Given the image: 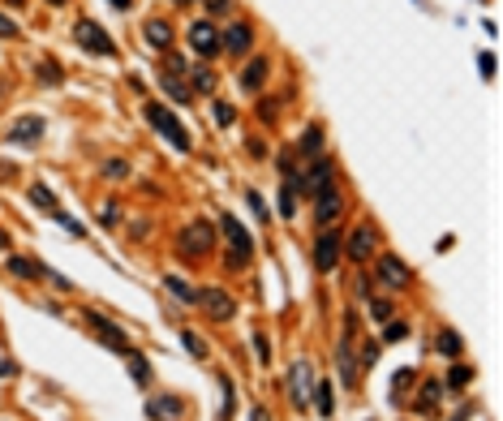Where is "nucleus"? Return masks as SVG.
<instances>
[{"label":"nucleus","mask_w":503,"mask_h":421,"mask_svg":"<svg viewBox=\"0 0 503 421\" xmlns=\"http://www.w3.org/2000/svg\"><path fill=\"white\" fill-rule=\"evenodd\" d=\"M142 112H147V121H151V125L159 129V134H164V138L172 142L176 151H189V129L172 117V108H164V104H147Z\"/></svg>","instance_id":"f257e3e1"},{"label":"nucleus","mask_w":503,"mask_h":421,"mask_svg":"<svg viewBox=\"0 0 503 421\" xmlns=\"http://www.w3.org/2000/svg\"><path fill=\"white\" fill-rule=\"evenodd\" d=\"M220 228H224V241H229V267H250L254 245H250V232L241 228V219L224 215V219H220Z\"/></svg>","instance_id":"f03ea898"},{"label":"nucleus","mask_w":503,"mask_h":421,"mask_svg":"<svg viewBox=\"0 0 503 421\" xmlns=\"http://www.w3.org/2000/svg\"><path fill=\"white\" fill-rule=\"evenodd\" d=\"M211 245H215V228H211L207 219L185 224L181 237H176V250H181L185 258H202V254H211Z\"/></svg>","instance_id":"7ed1b4c3"},{"label":"nucleus","mask_w":503,"mask_h":421,"mask_svg":"<svg viewBox=\"0 0 503 421\" xmlns=\"http://www.w3.org/2000/svg\"><path fill=\"white\" fill-rule=\"evenodd\" d=\"M73 39H78V47L82 52H95V56H117V43L108 39V30L100 26V22H91V18H82L73 26Z\"/></svg>","instance_id":"20e7f679"},{"label":"nucleus","mask_w":503,"mask_h":421,"mask_svg":"<svg viewBox=\"0 0 503 421\" xmlns=\"http://www.w3.org/2000/svg\"><path fill=\"white\" fill-rule=\"evenodd\" d=\"M194 305H198L211 322H229L237 314V305H233V297L224 293V288H198V293H194Z\"/></svg>","instance_id":"39448f33"},{"label":"nucleus","mask_w":503,"mask_h":421,"mask_svg":"<svg viewBox=\"0 0 503 421\" xmlns=\"http://www.w3.org/2000/svg\"><path fill=\"white\" fill-rule=\"evenodd\" d=\"M86 327H91L95 335L104 339V348L121 352V357L129 352V335H125V331H121V327H117V322H112L108 314H100V310H86Z\"/></svg>","instance_id":"423d86ee"},{"label":"nucleus","mask_w":503,"mask_h":421,"mask_svg":"<svg viewBox=\"0 0 503 421\" xmlns=\"http://www.w3.org/2000/svg\"><path fill=\"white\" fill-rule=\"evenodd\" d=\"M331 172H336V168H331V159H314V164L305 168L301 176H293L288 185H293V189H301L305 198H318V193L331 185Z\"/></svg>","instance_id":"0eeeda50"},{"label":"nucleus","mask_w":503,"mask_h":421,"mask_svg":"<svg viewBox=\"0 0 503 421\" xmlns=\"http://www.w3.org/2000/svg\"><path fill=\"white\" fill-rule=\"evenodd\" d=\"M353 331H357V314L344 318V339H340V348H336V361H340V383L344 387H357V357H353Z\"/></svg>","instance_id":"6e6552de"},{"label":"nucleus","mask_w":503,"mask_h":421,"mask_svg":"<svg viewBox=\"0 0 503 421\" xmlns=\"http://www.w3.org/2000/svg\"><path fill=\"white\" fill-rule=\"evenodd\" d=\"M340 254H344V237L340 232H323L318 241H314V271H336V263H340Z\"/></svg>","instance_id":"1a4fd4ad"},{"label":"nucleus","mask_w":503,"mask_h":421,"mask_svg":"<svg viewBox=\"0 0 503 421\" xmlns=\"http://www.w3.org/2000/svg\"><path fill=\"white\" fill-rule=\"evenodd\" d=\"M220 47H224L229 56H246L250 47H254V26H250V22H233V26L220 35Z\"/></svg>","instance_id":"9d476101"},{"label":"nucleus","mask_w":503,"mask_h":421,"mask_svg":"<svg viewBox=\"0 0 503 421\" xmlns=\"http://www.w3.org/2000/svg\"><path fill=\"white\" fill-rule=\"evenodd\" d=\"M375 245H379V237H375V228H370V224H362V228H357L349 241H344V254L353 258V263H366L370 254H375Z\"/></svg>","instance_id":"9b49d317"},{"label":"nucleus","mask_w":503,"mask_h":421,"mask_svg":"<svg viewBox=\"0 0 503 421\" xmlns=\"http://www.w3.org/2000/svg\"><path fill=\"white\" fill-rule=\"evenodd\" d=\"M147 417H155V421H181L185 417V400L181 396H155V400H147Z\"/></svg>","instance_id":"f8f14e48"},{"label":"nucleus","mask_w":503,"mask_h":421,"mask_svg":"<svg viewBox=\"0 0 503 421\" xmlns=\"http://www.w3.org/2000/svg\"><path fill=\"white\" fill-rule=\"evenodd\" d=\"M375 275H379V280H383L387 288H404V284L413 280V271L404 267L396 254H383V258H379V271H375Z\"/></svg>","instance_id":"ddd939ff"},{"label":"nucleus","mask_w":503,"mask_h":421,"mask_svg":"<svg viewBox=\"0 0 503 421\" xmlns=\"http://www.w3.org/2000/svg\"><path fill=\"white\" fill-rule=\"evenodd\" d=\"M189 47H194L198 56H215V52H220L215 26H211V22H194V26H189Z\"/></svg>","instance_id":"4468645a"},{"label":"nucleus","mask_w":503,"mask_h":421,"mask_svg":"<svg viewBox=\"0 0 503 421\" xmlns=\"http://www.w3.org/2000/svg\"><path fill=\"white\" fill-rule=\"evenodd\" d=\"M314 202H318V206H314V219L323 224V228H327V224H336V219H340V210H344V198L336 193V185H327Z\"/></svg>","instance_id":"2eb2a0df"},{"label":"nucleus","mask_w":503,"mask_h":421,"mask_svg":"<svg viewBox=\"0 0 503 421\" xmlns=\"http://www.w3.org/2000/svg\"><path fill=\"white\" fill-rule=\"evenodd\" d=\"M439 400H443V387H439V378H426L421 383V392H417V417H430L434 409H439Z\"/></svg>","instance_id":"dca6fc26"},{"label":"nucleus","mask_w":503,"mask_h":421,"mask_svg":"<svg viewBox=\"0 0 503 421\" xmlns=\"http://www.w3.org/2000/svg\"><path fill=\"white\" fill-rule=\"evenodd\" d=\"M267 73H271V64H267V56H258V60H250L246 64V69H241V91H258V86H263L267 82Z\"/></svg>","instance_id":"f3484780"},{"label":"nucleus","mask_w":503,"mask_h":421,"mask_svg":"<svg viewBox=\"0 0 503 421\" xmlns=\"http://www.w3.org/2000/svg\"><path fill=\"white\" fill-rule=\"evenodd\" d=\"M142 35H147V43L159 47V52H168V47H172V26L164 18H151L147 26H142Z\"/></svg>","instance_id":"a211bd4d"},{"label":"nucleus","mask_w":503,"mask_h":421,"mask_svg":"<svg viewBox=\"0 0 503 421\" xmlns=\"http://www.w3.org/2000/svg\"><path fill=\"white\" fill-rule=\"evenodd\" d=\"M39 138H43V121L39 117H30V121L22 117L18 125L9 129V142H39Z\"/></svg>","instance_id":"6ab92c4d"},{"label":"nucleus","mask_w":503,"mask_h":421,"mask_svg":"<svg viewBox=\"0 0 503 421\" xmlns=\"http://www.w3.org/2000/svg\"><path fill=\"white\" fill-rule=\"evenodd\" d=\"M310 361H297L293 365V400L301 404V409H305V400H310Z\"/></svg>","instance_id":"aec40b11"},{"label":"nucleus","mask_w":503,"mask_h":421,"mask_svg":"<svg viewBox=\"0 0 503 421\" xmlns=\"http://www.w3.org/2000/svg\"><path fill=\"white\" fill-rule=\"evenodd\" d=\"M125 361H129V374H134V383H138V387H151V361L142 357L138 348H129V352H125Z\"/></svg>","instance_id":"412c9836"},{"label":"nucleus","mask_w":503,"mask_h":421,"mask_svg":"<svg viewBox=\"0 0 503 421\" xmlns=\"http://www.w3.org/2000/svg\"><path fill=\"white\" fill-rule=\"evenodd\" d=\"M434 348H439V352H443V357H452V361H456V357H460V348H465V339H460V331H452V327H443L439 335H434Z\"/></svg>","instance_id":"4be33fe9"},{"label":"nucleus","mask_w":503,"mask_h":421,"mask_svg":"<svg viewBox=\"0 0 503 421\" xmlns=\"http://www.w3.org/2000/svg\"><path fill=\"white\" fill-rule=\"evenodd\" d=\"M159 86H164V95H172L176 104H189L194 99V91L181 82V77H172V73H159Z\"/></svg>","instance_id":"5701e85b"},{"label":"nucleus","mask_w":503,"mask_h":421,"mask_svg":"<svg viewBox=\"0 0 503 421\" xmlns=\"http://www.w3.org/2000/svg\"><path fill=\"white\" fill-rule=\"evenodd\" d=\"M9 271L22 275V280H39L47 267H39V263H30V258H18V254H13V258H9Z\"/></svg>","instance_id":"b1692460"},{"label":"nucleus","mask_w":503,"mask_h":421,"mask_svg":"<svg viewBox=\"0 0 503 421\" xmlns=\"http://www.w3.org/2000/svg\"><path fill=\"white\" fill-rule=\"evenodd\" d=\"M297 151H301V155H314V159H318V151H323V129H318V125H310V129L301 134Z\"/></svg>","instance_id":"393cba45"},{"label":"nucleus","mask_w":503,"mask_h":421,"mask_svg":"<svg viewBox=\"0 0 503 421\" xmlns=\"http://www.w3.org/2000/svg\"><path fill=\"white\" fill-rule=\"evenodd\" d=\"M26 198L35 202V206H43V210H52V215L60 210V202L52 198V189H47V185H30V189H26Z\"/></svg>","instance_id":"a878e982"},{"label":"nucleus","mask_w":503,"mask_h":421,"mask_svg":"<svg viewBox=\"0 0 503 421\" xmlns=\"http://www.w3.org/2000/svg\"><path fill=\"white\" fill-rule=\"evenodd\" d=\"M164 284H168V293H172V297H181V301H189V305H194V293H198V288H189L181 275H164Z\"/></svg>","instance_id":"bb28decb"},{"label":"nucleus","mask_w":503,"mask_h":421,"mask_svg":"<svg viewBox=\"0 0 503 421\" xmlns=\"http://www.w3.org/2000/svg\"><path fill=\"white\" fill-rule=\"evenodd\" d=\"M280 215H284V219L297 215V189L288 185V181H284V189H280Z\"/></svg>","instance_id":"cd10ccee"},{"label":"nucleus","mask_w":503,"mask_h":421,"mask_svg":"<svg viewBox=\"0 0 503 421\" xmlns=\"http://www.w3.org/2000/svg\"><path fill=\"white\" fill-rule=\"evenodd\" d=\"M220 392H224V421H233V409H237V392H233V378H224L220 374Z\"/></svg>","instance_id":"c85d7f7f"},{"label":"nucleus","mask_w":503,"mask_h":421,"mask_svg":"<svg viewBox=\"0 0 503 421\" xmlns=\"http://www.w3.org/2000/svg\"><path fill=\"white\" fill-rule=\"evenodd\" d=\"M189 77H194V91H198V95H211V91H215V73H211V69H194Z\"/></svg>","instance_id":"c756f323"},{"label":"nucleus","mask_w":503,"mask_h":421,"mask_svg":"<svg viewBox=\"0 0 503 421\" xmlns=\"http://www.w3.org/2000/svg\"><path fill=\"white\" fill-rule=\"evenodd\" d=\"M469 378H473V365H460V361H456V365L447 370V378H443V383H452V387H465Z\"/></svg>","instance_id":"7c9ffc66"},{"label":"nucleus","mask_w":503,"mask_h":421,"mask_svg":"<svg viewBox=\"0 0 503 421\" xmlns=\"http://www.w3.org/2000/svg\"><path fill=\"white\" fill-rule=\"evenodd\" d=\"M392 301H375V297H370V318H375V322H392Z\"/></svg>","instance_id":"2f4dec72"},{"label":"nucleus","mask_w":503,"mask_h":421,"mask_svg":"<svg viewBox=\"0 0 503 421\" xmlns=\"http://www.w3.org/2000/svg\"><path fill=\"white\" fill-rule=\"evenodd\" d=\"M181 344L189 348V357H198V361L207 357V344H202V339H198V335H194V331H181Z\"/></svg>","instance_id":"473e14b6"},{"label":"nucleus","mask_w":503,"mask_h":421,"mask_svg":"<svg viewBox=\"0 0 503 421\" xmlns=\"http://www.w3.org/2000/svg\"><path fill=\"white\" fill-rule=\"evenodd\" d=\"M314 387H318V413H323V417H331V383L323 378V383H314Z\"/></svg>","instance_id":"72a5a7b5"},{"label":"nucleus","mask_w":503,"mask_h":421,"mask_svg":"<svg viewBox=\"0 0 503 421\" xmlns=\"http://www.w3.org/2000/svg\"><path fill=\"white\" fill-rule=\"evenodd\" d=\"M246 202L254 206V215H258V219H263V224L271 219V210H267V202H263V193H258V189H250V193H246Z\"/></svg>","instance_id":"f704fd0d"},{"label":"nucleus","mask_w":503,"mask_h":421,"mask_svg":"<svg viewBox=\"0 0 503 421\" xmlns=\"http://www.w3.org/2000/svg\"><path fill=\"white\" fill-rule=\"evenodd\" d=\"M125 172H129L125 159H108V164H104V176H108V181H125Z\"/></svg>","instance_id":"c9c22d12"},{"label":"nucleus","mask_w":503,"mask_h":421,"mask_svg":"<svg viewBox=\"0 0 503 421\" xmlns=\"http://www.w3.org/2000/svg\"><path fill=\"white\" fill-rule=\"evenodd\" d=\"M392 383H396V387H392V400H400V392H409V387H413V370H396Z\"/></svg>","instance_id":"e433bc0d"},{"label":"nucleus","mask_w":503,"mask_h":421,"mask_svg":"<svg viewBox=\"0 0 503 421\" xmlns=\"http://www.w3.org/2000/svg\"><path fill=\"white\" fill-rule=\"evenodd\" d=\"M404 335H409V322H387V331H383L387 344H396V339H404Z\"/></svg>","instance_id":"4c0bfd02"},{"label":"nucleus","mask_w":503,"mask_h":421,"mask_svg":"<svg viewBox=\"0 0 503 421\" xmlns=\"http://www.w3.org/2000/svg\"><path fill=\"white\" fill-rule=\"evenodd\" d=\"M233 117H237L233 104H215V125H220V129H229V125H233Z\"/></svg>","instance_id":"58836bf2"},{"label":"nucleus","mask_w":503,"mask_h":421,"mask_svg":"<svg viewBox=\"0 0 503 421\" xmlns=\"http://www.w3.org/2000/svg\"><path fill=\"white\" fill-rule=\"evenodd\" d=\"M56 224H60V228H69L73 237H82V232H86L82 224H78V219H69V215H65V210H56Z\"/></svg>","instance_id":"ea45409f"},{"label":"nucleus","mask_w":503,"mask_h":421,"mask_svg":"<svg viewBox=\"0 0 503 421\" xmlns=\"http://www.w3.org/2000/svg\"><path fill=\"white\" fill-rule=\"evenodd\" d=\"M0 39H18V22L5 18V13H0Z\"/></svg>","instance_id":"a19ab883"},{"label":"nucleus","mask_w":503,"mask_h":421,"mask_svg":"<svg viewBox=\"0 0 503 421\" xmlns=\"http://www.w3.org/2000/svg\"><path fill=\"white\" fill-rule=\"evenodd\" d=\"M254 348H258V361H271V344H267V335H254Z\"/></svg>","instance_id":"79ce46f5"},{"label":"nucleus","mask_w":503,"mask_h":421,"mask_svg":"<svg viewBox=\"0 0 503 421\" xmlns=\"http://www.w3.org/2000/svg\"><path fill=\"white\" fill-rule=\"evenodd\" d=\"M39 77L52 86V82H60V69H56V64H39Z\"/></svg>","instance_id":"37998d69"},{"label":"nucleus","mask_w":503,"mask_h":421,"mask_svg":"<svg viewBox=\"0 0 503 421\" xmlns=\"http://www.w3.org/2000/svg\"><path fill=\"white\" fill-rule=\"evenodd\" d=\"M379 361V344H375V339H370V344L362 348V365H375Z\"/></svg>","instance_id":"c03bdc74"},{"label":"nucleus","mask_w":503,"mask_h":421,"mask_svg":"<svg viewBox=\"0 0 503 421\" xmlns=\"http://www.w3.org/2000/svg\"><path fill=\"white\" fill-rule=\"evenodd\" d=\"M478 64H482V77H495V56H491V52H482Z\"/></svg>","instance_id":"a18cd8bd"},{"label":"nucleus","mask_w":503,"mask_h":421,"mask_svg":"<svg viewBox=\"0 0 503 421\" xmlns=\"http://www.w3.org/2000/svg\"><path fill=\"white\" fill-rule=\"evenodd\" d=\"M207 9L211 13H224V9H233V0H207Z\"/></svg>","instance_id":"49530a36"},{"label":"nucleus","mask_w":503,"mask_h":421,"mask_svg":"<svg viewBox=\"0 0 503 421\" xmlns=\"http://www.w3.org/2000/svg\"><path fill=\"white\" fill-rule=\"evenodd\" d=\"M117 210H121L117 202H108V206H104V224H117Z\"/></svg>","instance_id":"de8ad7c7"},{"label":"nucleus","mask_w":503,"mask_h":421,"mask_svg":"<svg viewBox=\"0 0 503 421\" xmlns=\"http://www.w3.org/2000/svg\"><path fill=\"white\" fill-rule=\"evenodd\" d=\"M9 374H18V365H13V361H0V378H9Z\"/></svg>","instance_id":"09e8293b"},{"label":"nucleus","mask_w":503,"mask_h":421,"mask_svg":"<svg viewBox=\"0 0 503 421\" xmlns=\"http://www.w3.org/2000/svg\"><path fill=\"white\" fill-rule=\"evenodd\" d=\"M250 421H271V413H267V409H254V413H250Z\"/></svg>","instance_id":"8fccbe9b"},{"label":"nucleus","mask_w":503,"mask_h":421,"mask_svg":"<svg viewBox=\"0 0 503 421\" xmlns=\"http://www.w3.org/2000/svg\"><path fill=\"white\" fill-rule=\"evenodd\" d=\"M112 9H129V0H112Z\"/></svg>","instance_id":"3c124183"},{"label":"nucleus","mask_w":503,"mask_h":421,"mask_svg":"<svg viewBox=\"0 0 503 421\" xmlns=\"http://www.w3.org/2000/svg\"><path fill=\"white\" fill-rule=\"evenodd\" d=\"M452 421H469V413H460V417H452Z\"/></svg>","instance_id":"603ef678"},{"label":"nucleus","mask_w":503,"mask_h":421,"mask_svg":"<svg viewBox=\"0 0 503 421\" xmlns=\"http://www.w3.org/2000/svg\"><path fill=\"white\" fill-rule=\"evenodd\" d=\"M176 5H189V0H176Z\"/></svg>","instance_id":"864d4df0"},{"label":"nucleus","mask_w":503,"mask_h":421,"mask_svg":"<svg viewBox=\"0 0 503 421\" xmlns=\"http://www.w3.org/2000/svg\"><path fill=\"white\" fill-rule=\"evenodd\" d=\"M52 5H65V0H52Z\"/></svg>","instance_id":"5fc2aeb1"}]
</instances>
